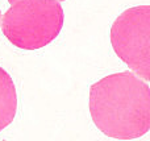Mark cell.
<instances>
[{
	"instance_id": "obj_2",
	"label": "cell",
	"mask_w": 150,
	"mask_h": 141,
	"mask_svg": "<svg viewBox=\"0 0 150 141\" xmlns=\"http://www.w3.org/2000/svg\"><path fill=\"white\" fill-rule=\"evenodd\" d=\"M63 21V8L57 0H17L0 18L3 34L24 50H37L53 42Z\"/></svg>"
},
{
	"instance_id": "obj_1",
	"label": "cell",
	"mask_w": 150,
	"mask_h": 141,
	"mask_svg": "<svg viewBox=\"0 0 150 141\" xmlns=\"http://www.w3.org/2000/svg\"><path fill=\"white\" fill-rule=\"evenodd\" d=\"M90 113L105 136L142 137L150 129V87L132 71L111 74L90 87Z\"/></svg>"
},
{
	"instance_id": "obj_4",
	"label": "cell",
	"mask_w": 150,
	"mask_h": 141,
	"mask_svg": "<svg viewBox=\"0 0 150 141\" xmlns=\"http://www.w3.org/2000/svg\"><path fill=\"white\" fill-rule=\"evenodd\" d=\"M17 111V94L13 79L0 67V132L13 121Z\"/></svg>"
},
{
	"instance_id": "obj_3",
	"label": "cell",
	"mask_w": 150,
	"mask_h": 141,
	"mask_svg": "<svg viewBox=\"0 0 150 141\" xmlns=\"http://www.w3.org/2000/svg\"><path fill=\"white\" fill-rule=\"evenodd\" d=\"M111 44L116 55L134 75L150 79V5L124 11L111 28Z\"/></svg>"
},
{
	"instance_id": "obj_6",
	"label": "cell",
	"mask_w": 150,
	"mask_h": 141,
	"mask_svg": "<svg viewBox=\"0 0 150 141\" xmlns=\"http://www.w3.org/2000/svg\"><path fill=\"white\" fill-rule=\"evenodd\" d=\"M0 18H1V12H0Z\"/></svg>"
},
{
	"instance_id": "obj_7",
	"label": "cell",
	"mask_w": 150,
	"mask_h": 141,
	"mask_svg": "<svg viewBox=\"0 0 150 141\" xmlns=\"http://www.w3.org/2000/svg\"><path fill=\"white\" fill-rule=\"evenodd\" d=\"M3 141H7V140H3Z\"/></svg>"
},
{
	"instance_id": "obj_5",
	"label": "cell",
	"mask_w": 150,
	"mask_h": 141,
	"mask_svg": "<svg viewBox=\"0 0 150 141\" xmlns=\"http://www.w3.org/2000/svg\"><path fill=\"white\" fill-rule=\"evenodd\" d=\"M15 1H17V0H8V3H9V4H13ZM57 1H65V0H57Z\"/></svg>"
}]
</instances>
